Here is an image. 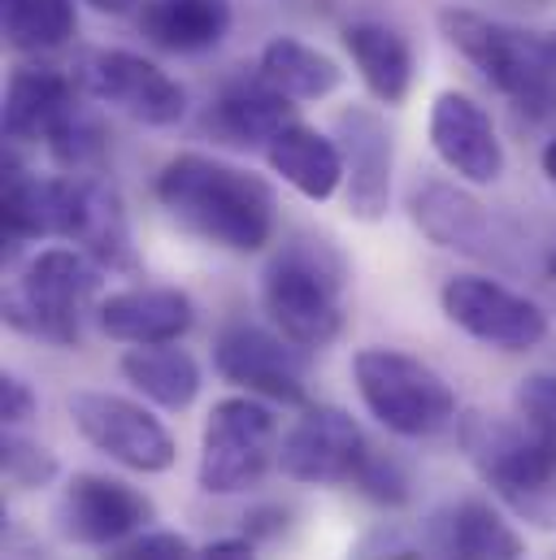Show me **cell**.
I'll use <instances>...</instances> for the list:
<instances>
[{"label": "cell", "mask_w": 556, "mask_h": 560, "mask_svg": "<svg viewBox=\"0 0 556 560\" xmlns=\"http://www.w3.org/2000/svg\"><path fill=\"white\" fill-rule=\"evenodd\" d=\"M157 205L196 240L222 248V253H262L275 240V191L266 178L205 156V152H178L161 165Z\"/></svg>", "instance_id": "cell-1"}, {"label": "cell", "mask_w": 556, "mask_h": 560, "mask_svg": "<svg viewBox=\"0 0 556 560\" xmlns=\"http://www.w3.org/2000/svg\"><path fill=\"white\" fill-rule=\"evenodd\" d=\"M344 282L348 261L331 240L296 235L262 275V304L282 339L322 352L344 335Z\"/></svg>", "instance_id": "cell-2"}, {"label": "cell", "mask_w": 556, "mask_h": 560, "mask_svg": "<svg viewBox=\"0 0 556 560\" xmlns=\"http://www.w3.org/2000/svg\"><path fill=\"white\" fill-rule=\"evenodd\" d=\"M443 39L483 74L491 92L513 101V109L531 118L556 114V57L553 44L535 39L531 31H518L509 22H496L474 9H439Z\"/></svg>", "instance_id": "cell-3"}, {"label": "cell", "mask_w": 556, "mask_h": 560, "mask_svg": "<svg viewBox=\"0 0 556 560\" xmlns=\"http://www.w3.org/2000/svg\"><path fill=\"white\" fill-rule=\"evenodd\" d=\"M105 266L79 248H44L4 291V322L31 339L79 348L83 317L105 300Z\"/></svg>", "instance_id": "cell-4"}, {"label": "cell", "mask_w": 556, "mask_h": 560, "mask_svg": "<svg viewBox=\"0 0 556 560\" xmlns=\"http://www.w3.org/2000/svg\"><path fill=\"white\" fill-rule=\"evenodd\" d=\"M352 383L370 418L401 439H426L456 421V396L448 378L409 352L361 348L352 357Z\"/></svg>", "instance_id": "cell-5"}, {"label": "cell", "mask_w": 556, "mask_h": 560, "mask_svg": "<svg viewBox=\"0 0 556 560\" xmlns=\"http://www.w3.org/2000/svg\"><path fill=\"white\" fill-rule=\"evenodd\" d=\"M461 447L478 478L518 509H535V500L556 478V439L522 418H461Z\"/></svg>", "instance_id": "cell-6"}, {"label": "cell", "mask_w": 556, "mask_h": 560, "mask_svg": "<svg viewBox=\"0 0 556 560\" xmlns=\"http://www.w3.org/2000/svg\"><path fill=\"white\" fill-rule=\"evenodd\" d=\"M278 460V418L257 396L218 400L200 430V465L196 482L209 495H240L262 482Z\"/></svg>", "instance_id": "cell-7"}, {"label": "cell", "mask_w": 556, "mask_h": 560, "mask_svg": "<svg viewBox=\"0 0 556 560\" xmlns=\"http://www.w3.org/2000/svg\"><path fill=\"white\" fill-rule=\"evenodd\" d=\"M439 304L456 330L500 352H531L548 339L544 304L491 275H452L439 291Z\"/></svg>", "instance_id": "cell-8"}, {"label": "cell", "mask_w": 556, "mask_h": 560, "mask_svg": "<svg viewBox=\"0 0 556 560\" xmlns=\"http://www.w3.org/2000/svg\"><path fill=\"white\" fill-rule=\"evenodd\" d=\"M79 88L92 101L136 118L143 127H174L187 114L183 83L170 79L157 61H148L139 52H127V48H96V52H88L83 66H79Z\"/></svg>", "instance_id": "cell-9"}, {"label": "cell", "mask_w": 556, "mask_h": 560, "mask_svg": "<svg viewBox=\"0 0 556 560\" xmlns=\"http://www.w3.org/2000/svg\"><path fill=\"white\" fill-rule=\"evenodd\" d=\"M70 421L96 452H105L109 460H118L136 474H165L178 456L174 434L143 405L127 400V396L74 392L70 396Z\"/></svg>", "instance_id": "cell-10"}, {"label": "cell", "mask_w": 556, "mask_h": 560, "mask_svg": "<svg viewBox=\"0 0 556 560\" xmlns=\"http://www.w3.org/2000/svg\"><path fill=\"white\" fill-rule=\"evenodd\" d=\"M213 370L222 374V383H231L244 396H257L266 405L296 409L309 400L296 343L266 330V326H253V322H231L218 330Z\"/></svg>", "instance_id": "cell-11"}, {"label": "cell", "mask_w": 556, "mask_h": 560, "mask_svg": "<svg viewBox=\"0 0 556 560\" xmlns=\"http://www.w3.org/2000/svg\"><path fill=\"white\" fill-rule=\"evenodd\" d=\"M152 517L157 509L143 491L105 474H74L53 509L57 535L79 548H118L148 530Z\"/></svg>", "instance_id": "cell-12"}, {"label": "cell", "mask_w": 556, "mask_h": 560, "mask_svg": "<svg viewBox=\"0 0 556 560\" xmlns=\"http://www.w3.org/2000/svg\"><path fill=\"white\" fill-rule=\"evenodd\" d=\"M370 443L361 425L335 405H309L296 425L278 439V469L300 487H339L352 482Z\"/></svg>", "instance_id": "cell-13"}, {"label": "cell", "mask_w": 556, "mask_h": 560, "mask_svg": "<svg viewBox=\"0 0 556 560\" xmlns=\"http://www.w3.org/2000/svg\"><path fill=\"white\" fill-rule=\"evenodd\" d=\"M335 143L344 152V200L357 222H383L392 205V170H396V140L387 122L366 109L335 114Z\"/></svg>", "instance_id": "cell-14"}, {"label": "cell", "mask_w": 556, "mask_h": 560, "mask_svg": "<svg viewBox=\"0 0 556 560\" xmlns=\"http://www.w3.org/2000/svg\"><path fill=\"white\" fill-rule=\"evenodd\" d=\"M409 213L426 240H435L439 248L465 253V257L505 261V248L513 244L505 222L487 205H478L470 191H461L456 183H439V178L417 183L409 196Z\"/></svg>", "instance_id": "cell-15"}, {"label": "cell", "mask_w": 556, "mask_h": 560, "mask_svg": "<svg viewBox=\"0 0 556 560\" xmlns=\"http://www.w3.org/2000/svg\"><path fill=\"white\" fill-rule=\"evenodd\" d=\"M430 148L465 183L487 187L505 178V143L491 114L465 92H439L430 105Z\"/></svg>", "instance_id": "cell-16"}, {"label": "cell", "mask_w": 556, "mask_h": 560, "mask_svg": "<svg viewBox=\"0 0 556 560\" xmlns=\"http://www.w3.org/2000/svg\"><path fill=\"white\" fill-rule=\"evenodd\" d=\"M79 222V174L39 178L18 156H4V235L26 240H74Z\"/></svg>", "instance_id": "cell-17"}, {"label": "cell", "mask_w": 556, "mask_h": 560, "mask_svg": "<svg viewBox=\"0 0 556 560\" xmlns=\"http://www.w3.org/2000/svg\"><path fill=\"white\" fill-rule=\"evenodd\" d=\"M96 322L109 339L131 348L178 343L196 322V304L178 287H127L96 304Z\"/></svg>", "instance_id": "cell-18"}, {"label": "cell", "mask_w": 556, "mask_h": 560, "mask_svg": "<svg viewBox=\"0 0 556 560\" xmlns=\"http://www.w3.org/2000/svg\"><path fill=\"white\" fill-rule=\"evenodd\" d=\"M287 122H296L291 96H282L262 70L253 79L248 74L231 79L209 101V114H205V131L231 148H270V140Z\"/></svg>", "instance_id": "cell-19"}, {"label": "cell", "mask_w": 556, "mask_h": 560, "mask_svg": "<svg viewBox=\"0 0 556 560\" xmlns=\"http://www.w3.org/2000/svg\"><path fill=\"white\" fill-rule=\"evenodd\" d=\"M70 244H79L105 270H118V275H136L139 270L127 205H123L118 187L101 170L96 174H79V222H74V240Z\"/></svg>", "instance_id": "cell-20"}, {"label": "cell", "mask_w": 556, "mask_h": 560, "mask_svg": "<svg viewBox=\"0 0 556 560\" xmlns=\"http://www.w3.org/2000/svg\"><path fill=\"white\" fill-rule=\"evenodd\" d=\"M231 0H143L139 9V31L148 35V44L178 57L213 52L231 35Z\"/></svg>", "instance_id": "cell-21"}, {"label": "cell", "mask_w": 556, "mask_h": 560, "mask_svg": "<svg viewBox=\"0 0 556 560\" xmlns=\"http://www.w3.org/2000/svg\"><path fill=\"white\" fill-rule=\"evenodd\" d=\"M74 109V88L57 70L22 66L4 83V136L13 143H48Z\"/></svg>", "instance_id": "cell-22"}, {"label": "cell", "mask_w": 556, "mask_h": 560, "mask_svg": "<svg viewBox=\"0 0 556 560\" xmlns=\"http://www.w3.org/2000/svg\"><path fill=\"white\" fill-rule=\"evenodd\" d=\"M344 48L366 83V92L379 105H405L414 92V48L409 39L387 26V22H348L344 26Z\"/></svg>", "instance_id": "cell-23"}, {"label": "cell", "mask_w": 556, "mask_h": 560, "mask_svg": "<svg viewBox=\"0 0 556 560\" xmlns=\"http://www.w3.org/2000/svg\"><path fill=\"white\" fill-rule=\"evenodd\" d=\"M266 161L304 200L322 205L344 187V152H339L335 136H322L304 122H287L266 148Z\"/></svg>", "instance_id": "cell-24"}, {"label": "cell", "mask_w": 556, "mask_h": 560, "mask_svg": "<svg viewBox=\"0 0 556 560\" xmlns=\"http://www.w3.org/2000/svg\"><path fill=\"white\" fill-rule=\"evenodd\" d=\"M435 544L448 560H522L526 539L487 500H456L435 517Z\"/></svg>", "instance_id": "cell-25"}, {"label": "cell", "mask_w": 556, "mask_h": 560, "mask_svg": "<svg viewBox=\"0 0 556 560\" xmlns=\"http://www.w3.org/2000/svg\"><path fill=\"white\" fill-rule=\"evenodd\" d=\"M123 378L136 387L143 400H152L157 409H170V413H183L196 405L205 378H200V365L187 348L178 343H152V348H131L123 357Z\"/></svg>", "instance_id": "cell-26"}, {"label": "cell", "mask_w": 556, "mask_h": 560, "mask_svg": "<svg viewBox=\"0 0 556 560\" xmlns=\"http://www.w3.org/2000/svg\"><path fill=\"white\" fill-rule=\"evenodd\" d=\"M257 70L291 101H326L344 83V70H339L335 57H326L322 48H313L304 39H291V35H278L262 48Z\"/></svg>", "instance_id": "cell-27"}, {"label": "cell", "mask_w": 556, "mask_h": 560, "mask_svg": "<svg viewBox=\"0 0 556 560\" xmlns=\"http://www.w3.org/2000/svg\"><path fill=\"white\" fill-rule=\"evenodd\" d=\"M4 44L18 52H53L66 48L79 31L74 0H0Z\"/></svg>", "instance_id": "cell-28"}, {"label": "cell", "mask_w": 556, "mask_h": 560, "mask_svg": "<svg viewBox=\"0 0 556 560\" xmlns=\"http://www.w3.org/2000/svg\"><path fill=\"white\" fill-rule=\"evenodd\" d=\"M48 152L53 161L66 170V174H96L101 161H105V131L92 114L74 109L48 140Z\"/></svg>", "instance_id": "cell-29"}, {"label": "cell", "mask_w": 556, "mask_h": 560, "mask_svg": "<svg viewBox=\"0 0 556 560\" xmlns=\"http://www.w3.org/2000/svg\"><path fill=\"white\" fill-rule=\"evenodd\" d=\"M0 469H4V482H9V487L35 491V487H48L61 465H57V456H53L44 443H31V439H22L18 430H4Z\"/></svg>", "instance_id": "cell-30"}, {"label": "cell", "mask_w": 556, "mask_h": 560, "mask_svg": "<svg viewBox=\"0 0 556 560\" xmlns=\"http://www.w3.org/2000/svg\"><path fill=\"white\" fill-rule=\"evenodd\" d=\"M352 487H357L366 500L383 504V509H405L409 495H414V491H409V474L401 469V460H392V456H383V452H370V456L361 460Z\"/></svg>", "instance_id": "cell-31"}, {"label": "cell", "mask_w": 556, "mask_h": 560, "mask_svg": "<svg viewBox=\"0 0 556 560\" xmlns=\"http://www.w3.org/2000/svg\"><path fill=\"white\" fill-rule=\"evenodd\" d=\"M513 409L518 418L531 421L535 430L553 434L556 439V374L553 370H540V374H526L513 392Z\"/></svg>", "instance_id": "cell-32"}, {"label": "cell", "mask_w": 556, "mask_h": 560, "mask_svg": "<svg viewBox=\"0 0 556 560\" xmlns=\"http://www.w3.org/2000/svg\"><path fill=\"white\" fill-rule=\"evenodd\" d=\"M105 560H200V552L174 530H139L136 539L118 544Z\"/></svg>", "instance_id": "cell-33"}, {"label": "cell", "mask_w": 556, "mask_h": 560, "mask_svg": "<svg viewBox=\"0 0 556 560\" xmlns=\"http://www.w3.org/2000/svg\"><path fill=\"white\" fill-rule=\"evenodd\" d=\"M31 413H35V392L18 374H4L0 378V421H4V430H18L22 421H31Z\"/></svg>", "instance_id": "cell-34"}, {"label": "cell", "mask_w": 556, "mask_h": 560, "mask_svg": "<svg viewBox=\"0 0 556 560\" xmlns=\"http://www.w3.org/2000/svg\"><path fill=\"white\" fill-rule=\"evenodd\" d=\"M200 560H257V552L248 539H218L200 552Z\"/></svg>", "instance_id": "cell-35"}, {"label": "cell", "mask_w": 556, "mask_h": 560, "mask_svg": "<svg viewBox=\"0 0 556 560\" xmlns=\"http://www.w3.org/2000/svg\"><path fill=\"white\" fill-rule=\"evenodd\" d=\"M96 13H109V18H127V13H136L143 9V0H88Z\"/></svg>", "instance_id": "cell-36"}, {"label": "cell", "mask_w": 556, "mask_h": 560, "mask_svg": "<svg viewBox=\"0 0 556 560\" xmlns=\"http://www.w3.org/2000/svg\"><path fill=\"white\" fill-rule=\"evenodd\" d=\"M540 165H544V174H548V183L556 187V136L544 143V156H540Z\"/></svg>", "instance_id": "cell-37"}, {"label": "cell", "mask_w": 556, "mask_h": 560, "mask_svg": "<svg viewBox=\"0 0 556 560\" xmlns=\"http://www.w3.org/2000/svg\"><path fill=\"white\" fill-rule=\"evenodd\" d=\"M553 57H556V35H553Z\"/></svg>", "instance_id": "cell-38"}, {"label": "cell", "mask_w": 556, "mask_h": 560, "mask_svg": "<svg viewBox=\"0 0 556 560\" xmlns=\"http://www.w3.org/2000/svg\"><path fill=\"white\" fill-rule=\"evenodd\" d=\"M553 248H556V244H553Z\"/></svg>", "instance_id": "cell-39"}]
</instances>
